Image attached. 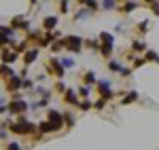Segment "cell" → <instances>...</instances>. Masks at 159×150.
<instances>
[{
  "mask_svg": "<svg viewBox=\"0 0 159 150\" xmlns=\"http://www.w3.org/2000/svg\"><path fill=\"white\" fill-rule=\"evenodd\" d=\"M9 129H11V133H15V135H34L38 131V125H34L32 121H28L24 114H21V116H17L15 123L9 125Z\"/></svg>",
  "mask_w": 159,
  "mask_h": 150,
  "instance_id": "obj_1",
  "label": "cell"
},
{
  "mask_svg": "<svg viewBox=\"0 0 159 150\" xmlns=\"http://www.w3.org/2000/svg\"><path fill=\"white\" fill-rule=\"evenodd\" d=\"M98 38H100V55L104 59H110V55L115 51V38H112V34L110 32H102Z\"/></svg>",
  "mask_w": 159,
  "mask_h": 150,
  "instance_id": "obj_2",
  "label": "cell"
},
{
  "mask_svg": "<svg viewBox=\"0 0 159 150\" xmlns=\"http://www.w3.org/2000/svg\"><path fill=\"white\" fill-rule=\"evenodd\" d=\"M28 108H30V104L21 100L19 95H13V100H9V114L11 116H21Z\"/></svg>",
  "mask_w": 159,
  "mask_h": 150,
  "instance_id": "obj_3",
  "label": "cell"
},
{
  "mask_svg": "<svg viewBox=\"0 0 159 150\" xmlns=\"http://www.w3.org/2000/svg\"><path fill=\"white\" fill-rule=\"evenodd\" d=\"M61 42H64V49L72 51V53H81V51H83V45H85V40H83L81 36H76V34L64 36V38H61Z\"/></svg>",
  "mask_w": 159,
  "mask_h": 150,
  "instance_id": "obj_4",
  "label": "cell"
},
{
  "mask_svg": "<svg viewBox=\"0 0 159 150\" xmlns=\"http://www.w3.org/2000/svg\"><path fill=\"white\" fill-rule=\"evenodd\" d=\"M45 72L51 74V76H55L57 80H61V76H64V72H66V68L61 66V59L51 57V59H47V63H45Z\"/></svg>",
  "mask_w": 159,
  "mask_h": 150,
  "instance_id": "obj_5",
  "label": "cell"
},
{
  "mask_svg": "<svg viewBox=\"0 0 159 150\" xmlns=\"http://www.w3.org/2000/svg\"><path fill=\"white\" fill-rule=\"evenodd\" d=\"M19 89H24V78L21 76H11L9 80H4V91L7 93H17Z\"/></svg>",
  "mask_w": 159,
  "mask_h": 150,
  "instance_id": "obj_6",
  "label": "cell"
},
{
  "mask_svg": "<svg viewBox=\"0 0 159 150\" xmlns=\"http://www.w3.org/2000/svg\"><path fill=\"white\" fill-rule=\"evenodd\" d=\"M47 121L55 127V131H60L61 127H64V114L57 112V110H53V108H49V110H47Z\"/></svg>",
  "mask_w": 159,
  "mask_h": 150,
  "instance_id": "obj_7",
  "label": "cell"
},
{
  "mask_svg": "<svg viewBox=\"0 0 159 150\" xmlns=\"http://www.w3.org/2000/svg\"><path fill=\"white\" fill-rule=\"evenodd\" d=\"M17 57H19V53H17L15 49L9 51L7 47H4V49H0V59H2V63H9V66H11V63L17 62Z\"/></svg>",
  "mask_w": 159,
  "mask_h": 150,
  "instance_id": "obj_8",
  "label": "cell"
},
{
  "mask_svg": "<svg viewBox=\"0 0 159 150\" xmlns=\"http://www.w3.org/2000/svg\"><path fill=\"white\" fill-rule=\"evenodd\" d=\"M64 101H66L68 106H79V104H81V97H79V93H76L74 89H66V93H64Z\"/></svg>",
  "mask_w": 159,
  "mask_h": 150,
  "instance_id": "obj_9",
  "label": "cell"
},
{
  "mask_svg": "<svg viewBox=\"0 0 159 150\" xmlns=\"http://www.w3.org/2000/svg\"><path fill=\"white\" fill-rule=\"evenodd\" d=\"M36 59H38V49H36V47H32V49H28L24 53V66H25V68H28V66H32Z\"/></svg>",
  "mask_w": 159,
  "mask_h": 150,
  "instance_id": "obj_10",
  "label": "cell"
},
{
  "mask_svg": "<svg viewBox=\"0 0 159 150\" xmlns=\"http://www.w3.org/2000/svg\"><path fill=\"white\" fill-rule=\"evenodd\" d=\"M55 28H57V15H47L43 19V30L45 32H53Z\"/></svg>",
  "mask_w": 159,
  "mask_h": 150,
  "instance_id": "obj_11",
  "label": "cell"
},
{
  "mask_svg": "<svg viewBox=\"0 0 159 150\" xmlns=\"http://www.w3.org/2000/svg\"><path fill=\"white\" fill-rule=\"evenodd\" d=\"M11 76H15V72H13V68L9 66V63H2V66H0V80L4 83V80H9Z\"/></svg>",
  "mask_w": 159,
  "mask_h": 150,
  "instance_id": "obj_12",
  "label": "cell"
},
{
  "mask_svg": "<svg viewBox=\"0 0 159 150\" xmlns=\"http://www.w3.org/2000/svg\"><path fill=\"white\" fill-rule=\"evenodd\" d=\"M136 100H138V91H129V93L123 95V100H119V101H121V106H129V104H134Z\"/></svg>",
  "mask_w": 159,
  "mask_h": 150,
  "instance_id": "obj_13",
  "label": "cell"
},
{
  "mask_svg": "<svg viewBox=\"0 0 159 150\" xmlns=\"http://www.w3.org/2000/svg\"><path fill=\"white\" fill-rule=\"evenodd\" d=\"M136 6H138V2H134V0H127V2H125L123 6H119V11H121L123 15H129V13L134 11Z\"/></svg>",
  "mask_w": 159,
  "mask_h": 150,
  "instance_id": "obj_14",
  "label": "cell"
},
{
  "mask_svg": "<svg viewBox=\"0 0 159 150\" xmlns=\"http://www.w3.org/2000/svg\"><path fill=\"white\" fill-rule=\"evenodd\" d=\"M38 131L40 133H55V127L51 125L49 121H43V123H38Z\"/></svg>",
  "mask_w": 159,
  "mask_h": 150,
  "instance_id": "obj_15",
  "label": "cell"
},
{
  "mask_svg": "<svg viewBox=\"0 0 159 150\" xmlns=\"http://www.w3.org/2000/svg\"><path fill=\"white\" fill-rule=\"evenodd\" d=\"M96 83H98V80H96V74H93L91 70H87L85 74H83V85L89 87V85H96Z\"/></svg>",
  "mask_w": 159,
  "mask_h": 150,
  "instance_id": "obj_16",
  "label": "cell"
},
{
  "mask_svg": "<svg viewBox=\"0 0 159 150\" xmlns=\"http://www.w3.org/2000/svg\"><path fill=\"white\" fill-rule=\"evenodd\" d=\"M142 51H147V45H144L142 40H134V42H132V53L138 55V53H142Z\"/></svg>",
  "mask_w": 159,
  "mask_h": 150,
  "instance_id": "obj_17",
  "label": "cell"
},
{
  "mask_svg": "<svg viewBox=\"0 0 159 150\" xmlns=\"http://www.w3.org/2000/svg\"><path fill=\"white\" fill-rule=\"evenodd\" d=\"M28 47H30V42H28V40H21V42H17V45H15V51H17V53H19V55H24L25 51H28Z\"/></svg>",
  "mask_w": 159,
  "mask_h": 150,
  "instance_id": "obj_18",
  "label": "cell"
},
{
  "mask_svg": "<svg viewBox=\"0 0 159 150\" xmlns=\"http://www.w3.org/2000/svg\"><path fill=\"white\" fill-rule=\"evenodd\" d=\"M0 34L2 36H9V38H15V30L11 25H0Z\"/></svg>",
  "mask_w": 159,
  "mask_h": 150,
  "instance_id": "obj_19",
  "label": "cell"
},
{
  "mask_svg": "<svg viewBox=\"0 0 159 150\" xmlns=\"http://www.w3.org/2000/svg\"><path fill=\"white\" fill-rule=\"evenodd\" d=\"M89 15H91V11H89L87 6H83L81 11H79L76 15H74V21H81V19H85V17H89Z\"/></svg>",
  "mask_w": 159,
  "mask_h": 150,
  "instance_id": "obj_20",
  "label": "cell"
},
{
  "mask_svg": "<svg viewBox=\"0 0 159 150\" xmlns=\"http://www.w3.org/2000/svg\"><path fill=\"white\" fill-rule=\"evenodd\" d=\"M115 4H117V0H102V2H100V6H102L104 11H110V9H115Z\"/></svg>",
  "mask_w": 159,
  "mask_h": 150,
  "instance_id": "obj_21",
  "label": "cell"
},
{
  "mask_svg": "<svg viewBox=\"0 0 159 150\" xmlns=\"http://www.w3.org/2000/svg\"><path fill=\"white\" fill-rule=\"evenodd\" d=\"M61 49H64V42H61V38L57 40V42L53 40V42H51V47H49V51H51V53H57V51H61Z\"/></svg>",
  "mask_w": 159,
  "mask_h": 150,
  "instance_id": "obj_22",
  "label": "cell"
},
{
  "mask_svg": "<svg viewBox=\"0 0 159 150\" xmlns=\"http://www.w3.org/2000/svg\"><path fill=\"white\" fill-rule=\"evenodd\" d=\"M147 30H148V21H147V19L136 25V32H138V34H147Z\"/></svg>",
  "mask_w": 159,
  "mask_h": 150,
  "instance_id": "obj_23",
  "label": "cell"
},
{
  "mask_svg": "<svg viewBox=\"0 0 159 150\" xmlns=\"http://www.w3.org/2000/svg\"><path fill=\"white\" fill-rule=\"evenodd\" d=\"M64 125H66V127H72L74 125V116L70 112H64Z\"/></svg>",
  "mask_w": 159,
  "mask_h": 150,
  "instance_id": "obj_24",
  "label": "cell"
},
{
  "mask_svg": "<svg viewBox=\"0 0 159 150\" xmlns=\"http://www.w3.org/2000/svg\"><path fill=\"white\" fill-rule=\"evenodd\" d=\"M61 66L68 70V68H74V66H76V62H74L72 57H64V59H61Z\"/></svg>",
  "mask_w": 159,
  "mask_h": 150,
  "instance_id": "obj_25",
  "label": "cell"
},
{
  "mask_svg": "<svg viewBox=\"0 0 159 150\" xmlns=\"http://www.w3.org/2000/svg\"><path fill=\"white\" fill-rule=\"evenodd\" d=\"M79 97L81 100H89V87L87 85H83V87L79 89Z\"/></svg>",
  "mask_w": 159,
  "mask_h": 150,
  "instance_id": "obj_26",
  "label": "cell"
},
{
  "mask_svg": "<svg viewBox=\"0 0 159 150\" xmlns=\"http://www.w3.org/2000/svg\"><path fill=\"white\" fill-rule=\"evenodd\" d=\"M147 62H155V63H159V55L155 53V51H147V57H144Z\"/></svg>",
  "mask_w": 159,
  "mask_h": 150,
  "instance_id": "obj_27",
  "label": "cell"
},
{
  "mask_svg": "<svg viewBox=\"0 0 159 150\" xmlns=\"http://www.w3.org/2000/svg\"><path fill=\"white\" fill-rule=\"evenodd\" d=\"M108 70L110 72H121V63L119 62H108Z\"/></svg>",
  "mask_w": 159,
  "mask_h": 150,
  "instance_id": "obj_28",
  "label": "cell"
},
{
  "mask_svg": "<svg viewBox=\"0 0 159 150\" xmlns=\"http://www.w3.org/2000/svg\"><path fill=\"white\" fill-rule=\"evenodd\" d=\"M144 63H147V59H144V57H136L134 62H132V68H140V66H144Z\"/></svg>",
  "mask_w": 159,
  "mask_h": 150,
  "instance_id": "obj_29",
  "label": "cell"
},
{
  "mask_svg": "<svg viewBox=\"0 0 159 150\" xmlns=\"http://www.w3.org/2000/svg\"><path fill=\"white\" fill-rule=\"evenodd\" d=\"M47 104H49V100H38V101H34V104H30V108H34V110H36V108L47 106Z\"/></svg>",
  "mask_w": 159,
  "mask_h": 150,
  "instance_id": "obj_30",
  "label": "cell"
},
{
  "mask_svg": "<svg viewBox=\"0 0 159 150\" xmlns=\"http://www.w3.org/2000/svg\"><path fill=\"white\" fill-rule=\"evenodd\" d=\"M91 106H93V104H91L89 100H81V104H79L81 110H91Z\"/></svg>",
  "mask_w": 159,
  "mask_h": 150,
  "instance_id": "obj_31",
  "label": "cell"
},
{
  "mask_svg": "<svg viewBox=\"0 0 159 150\" xmlns=\"http://www.w3.org/2000/svg\"><path fill=\"white\" fill-rule=\"evenodd\" d=\"M9 42H13V38H9V36H2V34H0V49H4V47H7Z\"/></svg>",
  "mask_w": 159,
  "mask_h": 150,
  "instance_id": "obj_32",
  "label": "cell"
},
{
  "mask_svg": "<svg viewBox=\"0 0 159 150\" xmlns=\"http://www.w3.org/2000/svg\"><path fill=\"white\" fill-rule=\"evenodd\" d=\"M85 6L89 9V11H98V2H96V0H87Z\"/></svg>",
  "mask_w": 159,
  "mask_h": 150,
  "instance_id": "obj_33",
  "label": "cell"
},
{
  "mask_svg": "<svg viewBox=\"0 0 159 150\" xmlns=\"http://www.w3.org/2000/svg\"><path fill=\"white\" fill-rule=\"evenodd\" d=\"M106 101H108V100H104V97H100V100L96 101V104H93V108H96V110H102V108L106 106Z\"/></svg>",
  "mask_w": 159,
  "mask_h": 150,
  "instance_id": "obj_34",
  "label": "cell"
},
{
  "mask_svg": "<svg viewBox=\"0 0 159 150\" xmlns=\"http://www.w3.org/2000/svg\"><path fill=\"white\" fill-rule=\"evenodd\" d=\"M60 13H68V0H60Z\"/></svg>",
  "mask_w": 159,
  "mask_h": 150,
  "instance_id": "obj_35",
  "label": "cell"
},
{
  "mask_svg": "<svg viewBox=\"0 0 159 150\" xmlns=\"http://www.w3.org/2000/svg\"><path fill=\"white\" fill-rule=\"evenodd\" d=\"M55 91H57V93H66V85H64L61 80H57V83H55Z\"/></svg>",
  "mask_w": 159,
  "mask_h": 150,
  "instance_id": "obj_36",
  "label": "cell"
},
{
  "mask_svg": "<svg viewBox=\"0 0 159 150\" xmlns=\"http://www.w3.org/2000/svg\"><path fill=\"white\" fill-rule=\"evenodd\" d=\"M7 150H21V146L17 142H11V144H7Z\"/></svg>",
  "mask_w": 159,
  "mask_h": 150,
  "instance_id": "obj_37",
  "label": "cell"
},
{
  "mask_svg": "<svg viewBox=\"0 0 159 150\" xmlns=\"http://www.w3.org/2000/svg\"><path fill=\"white\" fill-rule=\"evenodd\" d=\"M151 13H153V15H159V0L155 4H151Z\"/></svg>",
  "mask_w": 159,
  "mask_h": 150,
  "instance_id": "obj_38",
  "label": "cell"
},
{
  "mask_svg": "<svg viewBox=\"0 0 159 150\" xmlns=\"http://www.w3.org/2000/svg\"><path fill=\"white\" fill-rule=\"evenodd\" d=\"M129 72H132L129 68H121V72H119V74H121V76H129Z\"/></svg>",
  "mask_w": 159,
  "mask_h": 150,
  "instance_id": "obj_39",
  "label": "cell"
},
{
  "mask_svg": "<svg viewBox=\"0 0 159 150\" xmlns=\"http://www.w3.org/2000/svg\"><path fill=\"white\" fill-rule=\"evenodd\" d=\"M24 89H32V80H28V78H24Z\"/></svg>",
  "mask_w": 159,
  "mask_h": 150,
  "instance_id": "obj_40",
  "label": "cell"
},
{
  "mask_svg": "<svg viewBox=\"0 0 159 150\" xmlns=\"http://www.w3.org/2000/svg\"><path fill=\"white\" fill-rule=\"evenodd\" d=\"M0 139H7V131H4V129L0 131Z\"/></svg>",
  "mask_w": 159,
  "mask_h": 150,
  "instance_id": "obj_41",
  "label": "cell"
},
{
  "mask_svg": "<svg viewBox=\"0 0 159 150\" xmlns=\"http://www.w3.org/2000/svg\"><path fill=\"white\" fill-rule=\"evenodd\" d=\"M144 2H147L148 6H151V4H155V2H157V0H144Z\"/></svg>",
  "mask_w": 159,
  "mask_h": 150,
  "instance_id": "obj_42",
  "label": "cell"
},
{
  "mask_svg": "<svg viewBox=\"0 0 159 150\" xmlns=\"http://www.w3.org/2000/svg\"><path fill=\"white\" fill-rule=\"evenodd\" d=\"M85 2H87V0H79V4H83V6H85Z\"/></svg>",
  "mask_w": 159,
  "mask_h": 150,
  "instance_id": "obj_43",
  "label": "cell"
},
{
  "mask_svg": "<svg viewBox=\"0 0 159 150\" xmlns=\"http://www.w3.org/2000/svg\"><path fill=\"white\" fill-rule=\"evenodd\" d=\"M30 4H32V6H34V4H36V0H30Z\"/></svg>",
  "mask_w": 159,
  "mask_h": 150,
  "instance_id": "obj_44",
  "label": "cell"
},
{
  "mask_svg": "<svg viewBox=\"0 0 159 150\" xmlns=\"http://www.w3.org/2000/svg\"><path fill=\"white\" fill-rule=\"evenodd\" d=\"M117 2H119V4H121V2H123V4H125V2H127V0H117Z\"/></svg>",
  "mask_w": 159,
  "mask_h": 150,
  "instance_id": "obj_45",
  "label": "cell"
},
{
  "mask_svg": "<svg viewBox=\"0 0 159 150\" xmlns=\"http://www.w3.org/2000/svg\"><path fill=\"white\" fill-rule=\"evenodd\" d=\"M0 131H2V127H0Z\"/></svg>",
  "mask_w": 159,
  "mask_h": 150,
  "instance_id": "obj_46",
  "label": "cell"
}]
</instances>
